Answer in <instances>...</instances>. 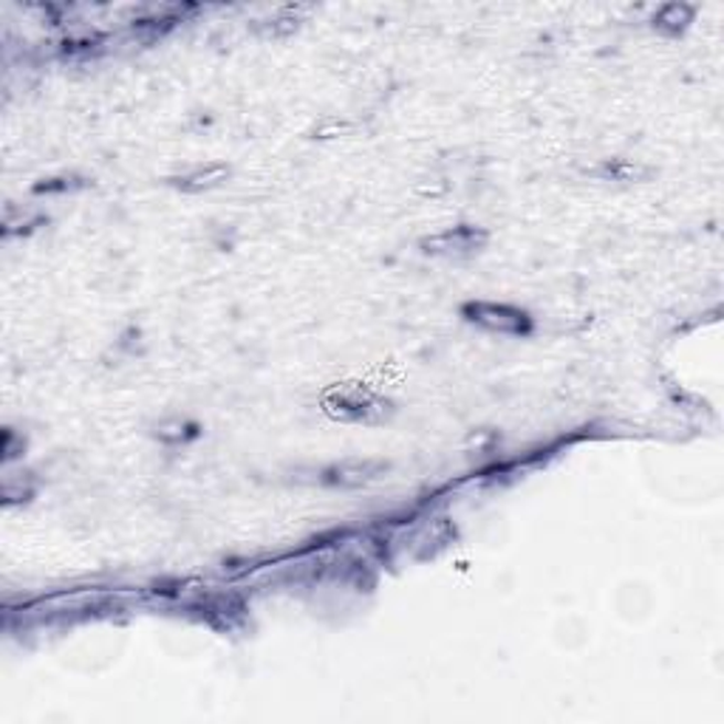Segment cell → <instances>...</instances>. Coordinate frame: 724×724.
Instances as JSON below:
<instances>
[{"mask_svg": "<svg viewBox=\"0 0 724 724\" xmlns=\"http://www.w3.org/2000/svg\"><path fill=\"white\" fill-rule=\"evenodd\" d=\"M156 439L164 441V445H173V441H184L188 439V422L173 416V419H164L156 425Z\"/></svg>", "mask_w": 724, "mask_h": 724, "instance_id": "obj_8", "label": "cell"}, {"mask_svg": "<svg viewBox=\"0 0 724 724\" xmlns=\"http://www.w3.org/2000/svg\"><path fill=\"white\" fill-rule=\"evenodd\" d=\"M487 241H490V235L481 226L456 224L434 235H425L419 241V249L430 258H470L485 249Z\"/></svg>", "mask_w": 724, "mask_h": 724, "instance_id": "obj_3", "label": "cell"}, {"mask_svg": "<svg viewBox=\"0 0 724 724\" xmlns=\"http://www.w3.org/2000/svg\"><path fill=\"white\" fill-rule=\"evenodd\" d=\"M461 317L467 323L490 331V334L526 337L535 329L530 311L521 309V306L501 304V300H470V304L461 306Z\"/></svg>", "mask_w": 724, "mask_h": 724, "instance_id": "obj_2", "label": "cell"}, {"mask_svg": "<svg viewBox=\"0 0 724 724\" xmlns=\"http://www.w3.org/2000/svg\"><path fill=\"white\" fill-rule=\"evenodd\" d=\"M230 175H233V168H230V164L207 162L181 170L179 175L170 179V184H173L175 190H181V193H207V190L221 188Z\"/></svg>", "mask_w": 724, "mask_h": 724, "instance_id": "obj_5", "label": "cell"}, {"mask_svg": "<svg viewBox=\"0 0 724 724\" xmlns=\"http://www.w3.org/2000/svg\"><path fill=\"white\" fill-rule=\"evenodd\" d=\"M693 18H696V9H693L691 3H666V7H660L653 12L651 23L657 32L677 38V34H682L688 26H691Z\"/></svg>", "mask_w": 724, "mask_h": 724, "instance_id": "obj_6", "label": "cell"}, {"mask_svg": "<svg viewBox=\"0 0 724 724\" xmlns=\"http://www.w3.org/2000/svg\"><path fill=\"white\" fill-rule=\"evenodd\" d=\"M603 181H617V184H634V181H646L651 170L640 162H628V159H606L600 168L595 170Z\"/></svg>", "mask_w": 724, "mask_h": 724, "instance_id": "obj_7", "label": "cell"}, {"mask_svg": "<svg viewBox=\"0 0 724 724\" xmlns=\"http://www.w3.org/2000/svg\"><path fill=\"white\" fill-rule=\"evenodd\" d=\"M323 411L337 422H356V425H380L394 414L391 400L362 385L331 388L323 396Z\"/></svg>", "mask_w": 724, "mask_h": 724, "instance_id": "obj_1", "label": "cell"}, {"mask_svg": "<svg viewBox=\"0 0 724 724\" xmlns=\"http://www.w3.org/2000/svg\"><path fill=\"white\" fill-rule=\"evenodd\" d=\"M388 467L391 465L385 459H371V456L360 459V456H354V459H340L326 465L320 470V481L326 487H337V490H356V487H365L371 481L382 479L388 472Z\"/></svg>", "mask_w": 724, "mask_h": 724, "instance_id": "obj_4", "label": "cell"}]
</instances>
